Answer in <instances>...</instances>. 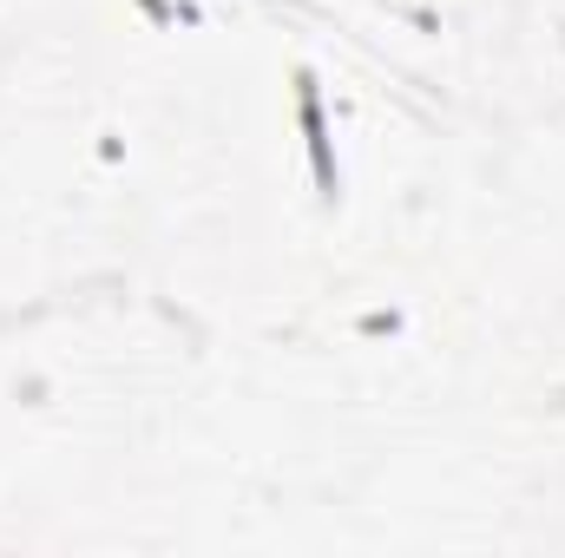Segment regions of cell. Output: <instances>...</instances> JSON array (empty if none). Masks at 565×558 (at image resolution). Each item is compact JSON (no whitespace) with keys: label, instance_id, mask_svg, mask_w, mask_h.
Wrapping results in <instances>:
<instances>
[{"label":"cell","instance_id":"1","mask_svg":"<svg viewBox=\"0 0 565 558\" xmlns=\"http://www.w3.org/2000/svg\"><path fill=\"white\" fill-rule=\"evenodd\" d=\"M296 126H302V151H309V171H316V197L335 204L342 197V164H335V139H329V119H322V86L309 66H296Z\"/></svg>","mask_w":565,"mask_h":558}]
</instances>
